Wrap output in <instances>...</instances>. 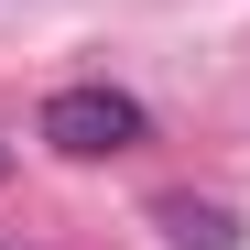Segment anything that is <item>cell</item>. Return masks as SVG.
<instances>
[{"label": "cell", "instance_id": "obj_1", "mask_svg": "<svg viewBox=\"0 0 250 250\" xmlns=\"http://www.w3.org/2000/svg\"><path fill=\"white\" fill-rule=\"evenodd\" d=\"M44 142H55L65 163H109V152L152 142V109H142L131 87H55V98H44Z\"/></svg>", "mask_w": 250, "mask_h": 250}, {"label": "cell", "instance_id": "obj_3", "mask_svg": "<svg viewBox=\"0 0 250 250\" xmlns=\"http://www.w3.org/2000/svg\"><path fill=\"white\" fill-rule=\"evenodd\" d=\"M0 174H11V152H0Z\"/></svg>", "mask_w": 250, "mask_h": 250}, {"label": "cell", "instance_id": "obj_2", "mask_svg": "<svg viewBox=\"0 0 250 250\" xmlns=\"http://www.w3.org/2000/svg\"><path fill=\"white\" fill-rule=\"evenodd\" d=\"M152 218H163V239H174V250H239V218H229L218 196H163Z\"/></svg>", "mask_w": 250, "mask_h": 250}]
</instances>
